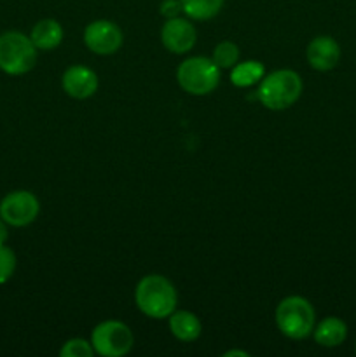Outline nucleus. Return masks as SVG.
<instances>
[{"label": "nucleus", "instance_id": "obj_17", "mask_svg": "<svg viewBox=\"0 0 356 357\" xmlns=\"http://www.w3.org/2000/svg\"><path fill=\"white\" fill-rule=\"evenodd\" d=\"M212 59L220 70L232 68V66L239 61V47L230 40L220 42V44H216L215 49H213Z\"/></svg>", "mask_w": 356, "mask_h": 357}, {"label": "nucleus", "instance_id": "obj_16", "mask_svg": "<svg viewBox=\"0 0 356 357\" xmlns=\"http://www.w3.org/2000/svg\"><path fill=\"white\" fill-rule=\"evenodd\" d=\"M181 10L191 20L206 21L215 17L222 10L225 0H180Z\"/></svg>", "mask_w": 356, "mask_h": 357}, {"label": "nucleus", "instance_id": "obj_10", "mask_svg": "<svg viewBox=\"0 0 356 357\" xmlns=\"http://www.w3.org/2000/svg\"><path fill=\"white\" fill-rule=\"evenodd\" d=\"M306 58L311 68L318 72H330L341 61V45L328 35H320L309 42L306 49Z\"/></svg>", "mask_w": 356, "mask_h": 357}, {"label": "nucleus", "instance_id": "obj_6", "mask_svg": "<svg viewBox=\"0 0 356 357\" xmlns=\"http://www.w3.org/2000/svg\"><path fill=\"white\" fill-rule=\"evenodd\" d=\"M135 344L133 331L121 321H103L91 333L94 354L103 357H122L129 354Z\"/></svg>", "mask_w": 356, "mask_h": 357}, {"label": "nucleus", "instance_id": "obj_3", "mask_svg": "<svg viewBox=\"0 0 356 357\" xmlns=\"http://www.w3.org/2000/svg\"><path fill=\"white\" fill-rule=\"evenodd\" d=\"M276 324L286 338L304 340L313 335L316 326V312L311 302L304 296H286L276 307Z\"/></svg>", "mask_w": 356, "mask_h": 357}, {"label": "nucleus", "instance_id": "obj_9", "mask_svg": "<svg viewBox=\"0 0 356 357\" xmlns=\"http://www.w3.org/2000/svg\"><path fill=\"white\" fill-rule=\"evenodd\" d=\"M198 40L194 24L184 17H171L161 28V42L173 54H185L191 51Z\"/></svg>", "mask_w": 356, "mask_h": 357}, {"label": "nucleus", "instance_id": "obj_11", "mask_svg": "<svg viewBox=\"0 0 356 357\" xmlns=\"http://www.w3.org/2000/svg\"><path fill=\"white\" fill-rule=\"evenodd\" d=\"M61 87L73 100H87L98 91V75L87 66L73 65L63 73Z\"/></svg>", "mask_w": 356, "mask_h": 357}, {"label": "nucleus", "instance_id": "obj_8", "mask_svg": "<svg viewBox=\"0 0 356 357\" xmlns=\"http://www.w3.org/2000/svg\"><path fill=\"white\" fill-rule=\"evenodd\" d=\"M122 42H124L122 30L108 20L93 21L84 30V44L94 54H115L121 49Z\"/></svg>", "mask_w": 356, "mask_h": 357}, {"label": "nucleus", "instance_id": "obj_21", "mask_svg": "<svg viewBox=\"0 0 356 357\" xmlns=\"http://www.w3.org/2000/svg\"><path fill=\"white\" fill-rule=\"evenodd\" d=\"M9 239V230H7V223L0 218V246L7 243Z\"/></svg>", "mask_w": 356, "mask_h": 357}, {"label": "nucleus", "instance_id": "obj_2", "mask_svg": "<svg viewBox=\"0 0 356 357\" xmlns=\"http://www.w3.org/2000/svg\"><path fill=\"white\" fill-rule=\"evenodd\" d=\"M302 79L293 70H276L260 80L257 98L269 110H286L299 101L302 94Z\"/></svg>", "mask_w": 356, "mask_h": 357}, {"label": "nucleus", "instance_id": "obj_15", "mask_svg": "<svg viewBox=\"0 0 356 357\" xmlns=\"http://www.w3.org/2000/svg\"><path fill=\"white\" fill-rule=\"evenodd\" d=\"M265 75V68L260 61H250L236 63L230 70V84L236 87H250L253 84L260 82Z\"/></svg>", "mask_w": 356, "mask_h": 357}, {"label": "nucleus", "instance_id": "obj_22", "mask_svg": "<svg viewBox=\"0 0 356 357\" xmlns=\"http://www.w3.org/2000/svg\"><path fill=\"white\" fill-rule=\"evenodd\" d=\"M234 356H239V357H250V354L244 351H227L223 357H234Z\"/></svg>", "mask_w": 356, "mask_h": 357}, {"label": "nucleus", "instance_id": "obj_13", "mask_svg": "<svg viewBox=\"0 0 356 357\" xmlns=\"http://www.w3.org/2000/svg\"><path fill=\"white\" fill-rule=\"evenodd\" d=\"M31 42L37 51H52L58 47L63 40V26L56 20H40L35 23L30 33Z\"/></svg>", "mask_w": 356, "mask_h": 357}, {"label": "nucleus", "instance_id": "obj_20", "mask_svg": "<svg viewBox=\"0 0 356 357\" xmlns=\"http://www.w3.org/2000/svg\"><path fill=\"white\" fill-rule=\"evenodd\" d=\"M159 13L163 14L164 17H168V20L178 17L180 13H184V10H181V2L180 0H163L159 7Z\"/></svg>", "mask_w": 356, "mask_h": 357}, {"label": "nucleus", "instance_id": "obj_12", "mask_svg": "<svg viewBox=\"0 0 356 357\" xmlns=\"http://www.w3.org/2000/svg\"><path fill=\"white\" fill-rule=\"evenodd\" d=\"M313 337L318 345L327 349L339 347L348 338V324L341 319V317H325L323 321L314 326Z\"/></svg>", "mask_w": 356, "mask_h": 357}, {"label": "nucleus", "instance_id": "obj_7", "mask_svg": "<svg viewBox=\"0 0 356 357\" xmlns=\"http://www.w3.org/2000/svg\"><path fill=\"white\" fill-rule=\"evenodd\" d=\"M40 202L37 195L28 190H14L0 202V218L10 227H28L37 220Z\"/></svg>", "mask_w": 356, "mask_h": 357}, {"label": "nucleus", "instance_id": "obj_4", "mask_svg": "<svg viewBox=\"0 0 356 357\" xmlns=\"http://www.w3.org/2000/svg\"><path fill=\"white\" fill-rule=\"evenodd\" d=\"M37 63V47L21 31L10 30L0 35V70L7 75H24Z\"/></svg>", "mask_w": 356, "mask_h": 357}, {"label": "nucleus", "instance_id": "obj_14", "mask_svg": "<svg viewBox=\"0 0 356 357\" xmlns=\"http://www.w3.org/2000/svg\"><path fill=\"white\" fill-rule=\"evenodd\" d=\"M170 330L180 342H194L201 337V321L188 310H175L170 317Z\"/></svg>", "mask_w": 356, "mask_h": 357}, {"label": "nucleus", "instance_id": "obj_23", "mask_svg": "<svg viewBox=\"0 0 356 357\" xmlns=\"http://www.w3.org/2000/svg\"><path fill=\"white\" fill-rule=\"evenodd\" d=\"M355 352H356V345H355Z\"/></svg>", "mask_w": 356, "mask_h": 357}, {"label": "nucleus", "instance_id": "obj_5", "mask_svg": "<svg viewBox=\"0 0 356 357\" xmlns=\"http://www.w3.org/2000/svg\"><path fill=\"white\" fill-rule=\"evenodd\" d=\"M177 80L185 93L192 96H206L218 87L220 68L213 59L194 56L178 66Z\"/></svg>", "mask_w": 356, "mask_h": 357}, {"label": "nucleus", "instance_id": "obj_19", "mask_svg": "<svg viewBox=\"0 0 356 357\" xmlns=\"http://www.w3.org/2000/svg\"><path fill=\"white\" fill-rule=\"evenodd\" d=\"M16 253H14L10 248H7L6 244L0 246V286L6 284L7 281H10V278L16 272Z\"/></svg>", "mask_w": 356, "mask_h": 357}, {"label": "nucleus", "instance_id": "obj_1", "mask_svg": "<svg viewBox=\"0 0 356 357\" xmlns=\"http://www.w3.org/2000/svg\"><path fill=\"white\" fill-rule=\"evenodd\" d=\"M135 302L140 312L150 319H166L177 310L178 295L170 279L159 274H150L136 286Z\"/></svg>", "mask_w": 356, "mask_h": 357}, {"label": "nucleus", "instance_id": "obj_18", "mask_svg": "<svg viewBox=\"0 0 356 357\" xmlns=\"http://www.w3.org/2000/svg\"><path fill=\"white\" fill-rule=\"evenodd\" d=\"M59 356L61 357H91L94 356V349L91 342L84 340V338H72V340L65 342L63 347L59 349Z\"/></svg>", "mask_w": 356, "mask_h": 357}]
</instances>
